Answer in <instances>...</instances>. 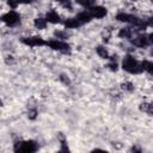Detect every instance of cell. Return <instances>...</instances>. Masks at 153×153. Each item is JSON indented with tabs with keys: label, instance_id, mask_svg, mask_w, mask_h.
Instances as JSON below:
<instances>
[{
	"label": "cell",
	"instance_id": "obj_1",
	"mask_svg": "<svg viewBox=\"0 0 153 153\" xmlns=\"http://www.w3.org/2000/svg\"><path fill=\"white\" fill-rule=\"evenodd\" d=\"M116 19L118 22H123V23H128L130 24L131 26L136 27L137 30H143L146 29L147 26L151 25V20H146V19H141L134 14H130V13H126V12H118L116 14Z\"/></svg>",
	"mask_w": 153,
	"mask_h": 153
},
{
	"label": "cell",
	"instance_id": "obj_2",
	"mask_svg": "<svg viewBox=\"0 0 153 153\" xmlns=\"http://www.w3.org/2000/svg\"><path fill=\"white\" fill-rule=\"evenodd\" d=\"M122 68L130 74H140L143 72L142 67H141V62L139 60H136L133 55H126L124 59L122 60Z\"/></svg>",
	"mask_w": 153,
	"mask_h": 153
},
{
	"label": "cell",
	"instance_id": "obj_3",
	"mask_svg": "<svg viewBox=\"0 0 153 153\" xmlns=\"http://www.w3.org/2000/svg\"><path fill=\"white\" fill-rule=\"evenodd\" d=\"M14 152H25V153H32L38 151V143L33 140H19L14 143L13 147Z\"/></svg>",
	"mask_w": 153,
	"mask_h": 153
},
{
	"label": "cell",
	"instance_id": "obj_4",
	"mask_svg": "<svg viewBox=\"0 0 153 153\" xmlns=\"http://www.w3.org/2000/svg\"><path fill=\"white\" fill-rule=\"evenodd\" d=\"M45 45H48L53 50H57L62 54H71V45L67 42L62 41V39L53 38V39L45 41Z\"/></svg>",
	"mask_w": 153,
	"mask_h": 153
},
{
	"label": "cell",
	"instance_id": "obj_5",
	"mask_svg": "<svg viewBox=\"0 0 153 153\" xmlns=\"http://www.w3.org/2000/svg\"><path fill=\"white\" fill-rule=\"evenodd\" d=\"M0 20L2 23H5L7 26L13 27V26H17L18 24H20V16L14 10H11V11L6 12L5 14H2L0 17Z\"/></svg>",
	"mask_w": 153,
	"mask_h": 153
},
{
	"label": "cell",
	"instance_id": "obj_6",
	"mask_svg": "<svg viewBox=\"0 0 153 153\" xmlns=\"http://www.w3.org/2000/svg\"><path fill=\"white\" fill-rule=\"evenodd\" d=\"M129 41L131 42L133 45H135L137 48H146V47L152 44V35H145V33L139 35V33H136Z\"/></svg>",
	"mask_w": 153,
	"mask_h": 153
},
{
	"label": "cell",
	"instance_id": "obj_7",
	"mask_svg": "<svg viewBox=\"0 0 153 153\" xmlns=\"http://www.w3.org/2000/svg\"><path fill=\"white\" fill-rule=\"evenodd\" d=\"M22 43L27 47H42L45 45V41L41 36H31V37H24L22 38Z\"/></svg>",
	"mask_w": 153,
	"mask_h": 153
},
{
	"label": "cell",
	"instance_id": "obj_8",
	"mask_svg": "<svg viewBox=\"0 0 153 153\" xmlns=\"http://www.w3.org/2000/svg\"><path fill=\"white\" fill-rule=\"evenodd\" d=\"M87 11L90 12L91 17L92 18H97V19H100V18H104L108 13V10L103 6H97V5H93L91 7L87 8Z\"/></svg>",
	"mask_w": 153,
	"mask_h": 153
},
{
	"label": "cell",
	"instance_id": "obj_9",
	"mask_svg": "<svg viewBox=\"0 0 153 153\" xmlns=\"http://www.w3.org/2000/svg\"><path fill=\"white\" fill-rule=\"evenodd\" d=\"M45 20L51 24H57V23H61V17L55 10H50L45 14Z\"/></svg>",
	"mask_w": 153,
	"mask_h": 153
},
{
	"label": "cell",
	"instance_id": "obj_10",
	"mask_svg": "<svg viewBox=\"0 0 153 153\" xmlns=\"http://www.w3.org/2000/svg\"><path fill=\"white\" fill-rule=\"evenodd\" d=\"M75 18L79 20V23L81 24V25H84V24H86V23H88V22H91V19H93L92 17H91V14H90V12L88 11H81V12H79L76 16H75Z\"/></svg>",
	"mask_w": 153,
	"mask_h": 153
},
{
	"label": "cell",
	"instance_id": "obj_11",
	"mask_svg": "<svg viewBox=\"0 0 153 153\" xmlns=\"http://www.w3.org/2000/svg\"><path fill=\"white\" fill-rule=\"evenodd\" d=\"M63 25L66 29H76L79 26H81V24L79 23V20L74 17V18H68L63 22Z\"/></svg>",
	"mask_w": 153,
	"mask_h": 153
},
{
	"label": "cell",
	"instance_id": "obj_12",
	"mask_svg": "<svg viewBox=\"0 0 153 153\" xmlns=\"http://www.w3.org/2000/svg\"><path fill=\"white\" fill-rule=\"evenodd\" d=\"M36 1H38V0H7V4L12 10H14V8H17L18 5H26V4H32Z\"/></svg>",
	"mask_w": 153,
	"mask_h": 153
},
{
	"label": "cell",
	"instance_id": "obj_13",
	"mask_svg": "<svg viewBox=\"0 0 153 153\" xmlns=\"http://www.w3.org/2000/svg\"><path fill=\"white\" fill-rule=\"evenodd\" d=\"M47 24H48V22L45 20V18H36L35 22H33V25H35L37 29H39V30L45 29Z\"/></svg>",
	"mask_w": 153,
	"mask_h": 153
},
{
	"label": "cell",
	"instance_id": "obj_14",
	"mask_svg": "<svg viewBox=\"0 0 153 153\" xmlns=\"http://www.w3.org/2000/svg\"><path fill=\"white\" fill-rule=\"evenodd\" d=\"M141 67L143 71H146L148 74H152V71H153V63L148 60H143L141 61Z\"/></svg>",
	"mask_w": 153,
	"mask_h": 153
},
{
	"label": "cell",
	"instance_id": "obj_15",
	"mask_svg": "<svg viewBox=\"0 0 153 153\" xmlns=\"http://www.w3.org/2000/svg\"><path fill=\"white\" fill-rule=\"evenodd\" d=\"M96 51H97V54H98L102 59H109V57H110L108 50H106L105 47H103V45H98V47L96 48Z\"/></svg>",
	"mask_w": 153,
	"mask_h": 153
},
{
	"label": "cell",
	"instance_id": "obj_16",
	"mask_svg": "<svg viewBox=\"0 0 153 153\" xmlns=\"http://www.w3.org/2000/svg\"><path fill=\"white\" fill-rule=\"evenodd\" d=\"M75 2L81 5L82 7L88 8V7H91V6H93L96 4V0H75Z\"/></svg>",
	"mask_w": 153,
	"mask_h": 153
},
{
	"label": "cell",
	"instance_id": "obj_17",
	"mask_svg": "<svg viewBox=\"0 0 153 153\" xmlns=\"http://www.w3.org/2000/svg\"><path fill=\"white\" fill-rule=\"evenodd\" d=\"M121 88L123 90V91H126V92H133L134 91V85L130 82V81H126V82H123L122 85H121Z\"/></svg>",
	"mask_w": 153,
	"mask_h": 153
},
{
	"label": "cell",
	"instance_id": "obj_18",
	"mask_svg": "<svg viewBox=\"0 0 153 153\" xmlns=\"http://www.w3.org/2000/svg\"><path fill=\"white\" fill-rule=\"evenodd\" d=\"M140 110L147 112L148 115H152V105H151V103H142L140 105Z\"/></svg>",
	"mask_w": 153,
	"mask_h": 153
},
{
	"label": "cell",
	"instance_id": "obj_19",
	"mask_svg": "<svg viewBox=\"0 0 153 153\" xmlns=\"http://www.w3.org/2000/svg\"><path fill=\"white\" fill-rule=\"evenodd\" d=\"M37 115H38V112H37V109L36 108H31V109H29V111H27V117L30 118V120H36V117H37Z\"/></svg>",
	"mask_w": 153,
	"mask_h": 153
},
{
	"label": "cell",
	"instance_id": "obj_20",
	"mask_svg": "<svg viewBox=\"0 0 153 153\" xmlns=\"http://www.w3.org/2000/svg\"><path fill=\"white\" fill-rule=\"evenodd\" d=\"M54 35H55V37H57V39H66L68 37L66 31H55Z\"/></svg>",
	"mask_w": 153,
	"mask_h": 153
},
{
	"label": "cell",
	"instance_id": "obj_21",
	"mask_svg": "<svg viewBox=\"0 0 153 153\" xmlns=\"http://www.w3.org/2000/svg\"><path fill=\"white\" fill-rule=\"evenodd\" d=\"M55 1L60 2L63 7H67V8L72 10V2H71V0H55Z\"/></svg>",
	"mask_w": 153,
	"mask_h": 153
},
{
	"label": "cell",
	"instance_id": "obj_22",
	"mask_svg": "<svg viewBox=\"0 0 153 153\" xmlns=\"http://www.w3.org/2000/svg\"><path fill=\"white\" fill-rule=\"evenodd\" d=\"M59 79H60V81H61L62 84H65V85H69V84H71L69 78H68L67 75H65V74H61V75L59 76Z\"/></svg>",
	"mask_w": 153,
	"mask_h": 153
},
{
	"label": "cell",
	"instance_id": "obj_23",
	"mask_svg": "<svg viewBox=\"0 0 153 153\" xmlns=\"http://www.w3.org/2000/svg\"><path fill=\"white\" fill-rule=\"evenodd\" d=\"M5 62H6V65H13V63H14V59H13V56H6Z\"/></svg>",
	"mask_w": 153,
	"mask_h": 153
},
{
	"label": "cell",
	"instance_id": "obj_24",
	"mask_svg": "<svg viewBox=\"0 0 153 153\" xmlns=\"http://www.w3.org/2000/svg\"><path fill=\"white\" fill-rule=\"evenodd\" d=\"M130 152H141V148H139V147H131L130 148Z\"/></svg>",
	"mask_w": 153,
	"mask_h": 153
}]
</instances>
